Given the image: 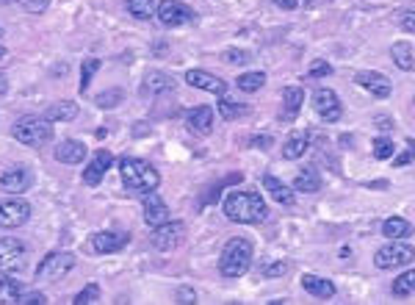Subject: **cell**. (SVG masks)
<instances>
[{
    "instance_id": "1",
    "label": "cell",
    "mask_w": 415,
    "mask_h": 305,
    "mask_svg": "<svg viewBox=\"0 0 415 305\" xmlns=\"http://www.w3.org/2000/svg\"><path fill=\"white\" fill-rule=\"evenodd\" d=\"M221 208L227 220L244 225H255L269 217V206L258 192H227L221 197Z\"/></svg>"
},
{
    "instance_id": "2",
    "label": "cell",
    "mask_w": 415,
    "mask_h": 305,
    "mask_svg": "<svg viewBox=\"0 0 415 305\" xmlns=\"http://www.w3.org/2000/svg\"><path fill=\"white\" fill-rule=\"evenodd\" d=\"M119 175H122V183L138 194H150L161 186L158 169L144 158H131V155L119 158Z\"/></svg>"
},
{
    "instance_id": "3",
    "label": "cell",
    "mask_w": 415,
    "mask_h": 305,
    "mask_svg": "<svg viewBox=\"0 0 415 305\" xmlns=\"http://www.w3.org/2000/svg\"><path fill=\"white\" fill-rule=\"evenodd\" d=\"M252 241L244 239V236H235L224 244L221 250V258H219V272L224 278H241L247 275V269L252 267Z\"/></svg>"
},
{
    "instance_id": "4",
    "label": "cell",
    "mask_w": 415,
    "mask_h": 305,
    "mask_svg": "<svg viewBox=\"0 0 415 305\" xmlns=\"http://www.w3.org/2000/svg\"><path fill=\"white\" fill-rule=\"evenodd\" d=\"M11 136L20 142V145H28V148H42L53 139V122L45 120V117H22L14 122L11 128Z\"/></svg>"
},
{
    "instance_id": "5",
    "label": "cell",
    "mask_w": 415,
    "mask_h": 305,
    "mask_svg": "<svg viewBox=\"0 0 415 305\" xmlns=\"http://www.w3.org/2000/svg\"><path fill=\"white\" fill-rule=\"evenodd\" d=\"M0 303L45 305L48 303V297H45V295H39V292H31V289H28V286H22V283H17L11 275H0Z\"/></svg>"
},
{
    "instance_id": "6",
    "label": "cell",
    "mask_w": 415,
    "mask_h": 305,
    "mask_svg": "<svg viewBox=\"0 0 415 305\" xmlns=\"http://www.w3.org/2000/svg\"><path fill=\"white\" fill-rule=\"evenodd\" d=\"M25 264H28V250H25V244H22L20 239H11V236L0 239V272L11 275V272L25 269Z\"/></svg>"
},
{
    "instance_id": "7",
    "label": "cell",
    "mask_w": 415,
    "mask_h": 305,
    "mask_svg": "<svg viewBox=\"0 0 415 305\" xmlns=\"http://www.w3.org/2000/svg\"><path fill=\"white\" fill-rule=\"evenodd\" d=\"M155 17H158V22L166 25V28L186 25V22H194V20H197L194 8L186 6V3H180V0H161L158 8H155Z\"/></svg>"
},
{
    "instance_id": "8",
    "label": "cell",
    "mask_w": 415,
    "mask_h": 305,
    "mask_svg": "<svg viewBox=\"0 0 415 305\" xmlns=\"http://www.w3.org/2000/svg\"><path fill=\"white\" fill-rule=\"evenodd\" d=\"M72 267H75V258H72L69 253H50V255L39 264L36 278L45 281V283H56V281L67 278L69 272H72Z\"/></svg>"
},
{
    "instance_id": "9",
    "label": "cell",
    "mask_w": 415,
    "mask_h": 305,
    "mask_svg": "<svg viewBox=\"0 0 415 305\" xmlns=\"http://www.w3.org/2000/svg\"><path fill=\"white\" fill-rule=\"evenodd\" d=\"M183 239H186V225L177 222V220H166V222H161L158 228H152V236H150L152 247L161 250V253L175 250L177 244H183Z\"/></svg>"
},
{
    "instance_id": "10",
    "label": "cell",
    "mask_w": 415,
    "mask_h": 305,
    "mask_svg": "<svg viewBox=\"0 0 415 305\" xmlns=\"http://www.w3.org/2000/svg\"><path fill=\"white\" fill-rule=\"evenodd\" d=\"M415 258V247L413 244H385L377 250L374 255V264L379 269H393V267H407L413 264Z\"/></svg>"
},
{
    "instance_id": "11",
    "label": "cell",
    "mask_w": 415,
    "mask_h": 305,
    "mask_svg": "<svg viewBox=\"0 0 415 305\" xmlns=\"http://www.w3.org/2000/svg\"><path fill=\"white\" fill-rule=\"evenodd\" d=\"M313 108H316V114H319L324 122H338L341 114H344V106H341V100H338V94H335L333 89H316V94H313Z\"/></svg>"
},
{
    "instance_id": "12",
    "label": "cell",
    "mask_w": 415,
    "mask_h": 305,
    "mask_svg": "<svg viewBox=\"0 0 415 305\" xmlns=\"http://www.w3.org/2000/svg\"><path fill=\"white\" fill-rule=\"evenodd\" d=\"M31 220V206L25 200H0V228H20Z\"/></svg>"
},
{
    "instance_id": "13",
    "label": "cell",
    "mask_w": 415,
    "mask_h": 305,
    "mask_svg": "<svg viewBox=\"0 0 415 305\" xmlns=\"http://www.w3.org/2000/svg\"><path fill=\"white\" fill-rule=\"evenodd\" d=\"M0 186L6 192H11V194H22V192H28L34 186V175L25 166H8L0 175Z\"/></svg>"
},
{
    "instance_id": "14",
    "label": "cell",
    "mask_w": 415,
    "mask_h": 305,
    "mask_svg": "<svg viewBox=\"0 0 415 305\" xmlns=\"http://www.w3.org/2000/svg\"><path fill=\"white\" fill-rule=\"evenodd\" d=\"M186 83L194 86V89L213 92V94H219V97L227 94V83L219 76H213V73H205V70H189V73H186Z\"/></svg>"
},
{
    "instance_id": "15",
    "label": "cell",
    "mask_w": 415,
    "mask_h": 305,
    "mask_svg": "<svg viewBox=\"0 0 415 305\" xmlns=\"http://www.w3.org/2000/svg\"><path fill=\"white\" fill-rule=\"evenodd\" d=\"M128 233H111V230H100V233H92L89 236V244L94 253H117L128 244Z\"/></svg>"
},
{
    "instance_id": "16",
    "label": "cell",
    "mask_w": 415,
    "mask_h": 305,
    "mask_svg": "<svg viewBox=\"0 0 415 305\" xmlns=\"http://www.w3.org/2000/svg\"><path fill=\"white\" fill-rule=\"evenodd\" d=\"M354 80L363 86V89H368L374 97H391V92H393V83L388 80V78L382 76V73H374V70H365V73H357Z\"/></svg>"
},
{
    "instance_id": "17",
    "label": "cell",
    "mask_w": 415,
    "mask_h": 305,
    "mask_svg": "<svg viewBox=\"0 0 415 305\" xmlns=\"http://www.w3.org/2000/svg\"><path fill=\"white\" fill-rule=\"evenodd\" d=\"M111 164H114V155L108 150H97L94 152V161L86 166V172H83V183L86 186H97L100 180H103V175L111 169Z\"/></svg>"
},
{
    "instance_id": "18",
    "label": "cell",
    "mask_w": 415,
    "mask_h": 305,
    "mask_svg": "<svg viewBox=\"0 0 415 305\" xmlns=\"http://www.w3.org/2000/svg\"><path fill=\"white\" fill-rule=\"evenodd\" d=\"M169 220V206L158 197V194H147V200H144V222L150 225V228H158L161 222H166Z\"/></svg>"
},
{
    "instance_id": "19",
    "label": "cell",
    "mask_w": 415,
    "mask_h": 305,
    "mask_svg": "<svg viewBox=\"0 0 415 305\" xmlns=\"http://www.w3.org/2000/svg\"><path fill=\"white\" fill-rule=\"evenodd\" d=\"M172 89H175V78L169 76V73H161V70L147 73L144 83H141V94H144V97L163 94V92H172Z\"/></svg>"
},
{
    "instance_id": "20",
    "label": "cell",
    "mask_w": 415,
    "mask_h": 305,
    "mask_svg": "<svg viewBox=\"0 0 415 305\" xmlns=\"http://www.w3.org/2000/svg\"><path fill=\"white\" fill-rule=\"evenodd\" d=\"M302 289L319 300H333L335 297V283L333 281H324L319 275H302Z\"/></svg>"
},
{
    "instance_id": "21",
    "label": "cell",
    "mask_w": 415,
    "mask_h": 305,
    "mask_svg": "<svg viewBox=\"0 0 415 305\" xmlns=\"http://www.w3.org/2000/svg\"><path fill=\"white\" fill-rule=\"evenodd\" d=\"M89 152H86V145L83 142H78V139H67V142H61L59 148H56V161L59 164H80L83 158H86Z\"/></svg>"
},
{
    "instance_id": "22",
    "label": "cell",
    "mask_w": 415,
    "mask_h": 305,
    "mask_svg": "<svg viewBox=\"0 0 415 305\" xmlns=\"http://www.w3.org/2000/svg\"><path fill=\"white\" fill-rule=\"evenodd\" d=\"M78 103H72V100H59V103H50L48 108H45V120H50V122H72L75 117H78Z\"/></svg>"
},
{
    "instance_id": "23",
    "label": "cell",
    "mask_w": 415,
    "mask_h": 305,
    "mask_svg": "<svg viewBox=\"0 0 415 305\" xmlns=\"http://www.w3.org/2000/svg\"><path fill=\"white\" fill-rule=\"evenodd\" d=\"M186 122H189V128L197 131V134H210V128H213V108H210V106H197V108H191V111L186 114Z\"/></svg>"
},
{
    "instance_id": "24",
    "label": "cell",
    "mask_w": 415,
    "mask_h": 305,
    "mask_svg": "<svg viewBox=\"0 0 415 305\" xmlns=\"http://www.w3.org/2000/svg\"><path fill=\"white\" fill-rule=\"evenodd\" d=\"M302 103H305V92L299 86H285L282 89V111H285L282 120H293L299 114Z\"/></svg>"
},
{
    "instance_id": "25",
    "label": "cell",
    "mask_w": 415,
    "mask_h": 305,
    "mask_svg": "<svg viewBox=\"0 0 415 305\" xmlns=\"http://www.w3.org/2000/svg\"><path fill=\"white\" fill-rule=\"evenodd\" d=\"M293 189H296V192H305V194L319 192V189H321V175H319V169H316V166L299 169V175L293 178Z\"/></svg>"
},
{
    "instance_id": "26",
    "label": "cell",
    "mask_w": 415,
    "mask_h": 305,
    "mask_svg": "<svg viewBox=\"0 0 415 305\" xmlns=\"http://www.w3.org/2000/svg\"><path fill=\"white\" fill-rule=\"evenodd\" d=\"M263 186L269 189V194L275 197L279 206H293V189L285 186L279 178H275V175H263Z\"/></svg>"
},
{
    "instance_id": "27",
    "label": "cell",
    "mask_w": 415,
    "mask_h": 305,
    "mask_svg": "<svg viewBox=\"0 0 415 305\" xmlns=\"http://www.w3.org/2000/svg\"><path fill=\"white\" fill-rule=\"evenodd\" d=\"M307 145H310V134L307 131H299V134H293L285 145H282V158H288V161H296V158H302L305 152H307Z\"/></svg>"
},
{
    "instance_id": "28",
    "label": "cell",
    "mask_w": 415,
    "mask_h": 305,
    "mask_svg": "<svg viewBox=\"0 0 415 305\" xmlns=\"http://www.w3.org/2000/svg\"><path fill=\"white\" fill-rule=\"evenodd\" d=\"M391 56H393V62H396V67H399V70H405V73L415 70L413 45H407V42H396V45L391 48Z\"/></svg>"
},
{
    "instance_id": "29",
    "label": "cell",
    "mask_w": 415,
    "mask_h": 305,
    "mask_svg": "<svg viewBox=\"0 0 415 305\" xmlns=\"http://www.w3.org/2000/svg\"><path fill=\"white\" fill-rule=\"evenodd\" d=\"M216 111L221 114V120L233 122V120L247 117L252 108H249V106H244V103H235V100H230V97H219V108H216Z\"/></svg>"
},
{
    "instance_id": "30",
    "label": "cell",
    "mask_w": 415,
    "mask_h": 305,
    "mask_svg": "<svg viewBox=\"0 0 415 305\" xmlns=\"http://www.w3.org/2000/svg\"><path fill=\"white\" fill-rule=\"evenodd\" d=\"M382 233H385L388 239H405V236L413 233V225H410L405 217H391V220L382 222Z\"/></svg>"
},
{
    "instance_id": "31",
    "label": "cell",
    "mask_w": 415,
    "mask_h": 305,
    "mask_svg": "<svg viewBox=\"0 0 415 305\" xmlns=\"http://www.w3.org/2000/svg\"><path fill=\"white\" fill-rule=\"evenodd\" d=\"M125 6H128V14L136 17V20H150L155 14V8H158L155 0H125Z\"/></svg>"
},
{
    "instance_id": "32",
    "label": "cell",
    "mask_w": 415,
    "mask_h": 305,
    "mask_svg": "<svg viewBox=\"0 0 415 305\" xmlns=\"http://www.w3.org/2000/svg\"><path fill=\"white\" fill-rule=\"evenodd\" d=\"M415 292V269H407V272H402L396 281H393V295L396 297H407V295H413Z\"/></svg>"
},
{
    "instance_id": "33",
    "label": "cell",
    "mask_w": 415,
    "mask_h": 305,
    "mask_svg": "<svg viewBox=\"0 0 415 305\" xmlns=\"http://www.w3.org/2000/svg\"><path fill=\"white\" fill-rule=\"evenodd\" d=\"M235 86H238L241 92H258V89L266 86V76H263V73H244V76H238Z\"/></svg>"
},
{
    "instance_id": "34",
    "label": "cell",
    "mask_w": 415,
    "mask_h": 305,
    "mask_svg": "<svg viewBox=\"0 0 415 305\" xmlns=\"http://www.w3.org/2000/svg\"><path fill=\"white\" fill-rule=\"evenodd\" d=\"M122 100H125V92H122V89H108V92L94 94V106H97V108H114V106H119Z\"/></svg>"
},
{
    "instance_id": "35",
    "label": "cell",
    "mask_w": 415,
    "mask_h": 305,
    "mask_svg": "<svg viewBox=\"0 0 415 305\" xmlns=\"http://www.w3.org/2000/svg\"><path fill=\"white\" fill-rule=\"evenodd\" d=\"M97 70H100V62L97 59H83V64H80V92L83 94L89 92V83H92V78H94Z\"/></svg>"
},
{
    "instance_id": "36",
    "label": "cell",
    "mask_w": 415,
    "mask_h": 305,
    "mask_svg": "<svg viewBox=\"0 0 415 305\" xmlns=\"http://www.w3.org/2000/svg\"><path fill=\"white\" fill-rule=\"evenodd\" d=\"M393 152H396V148H393V139H391V136H377V139H374V155H377L379 161H388Z\"/></svg>"
},
{
    "instance_id": "37",
    "label": "cell",
    "mask_w": 415,
    "mask_h": 305,
    "mask_svg": "<svg viewBox=\"0 0 415 305\" xmlns=\"http://www.w3.org/2000/svg\"><path fill=\"white\" fill-rule=\"evenodd\" d=\"M100 300V286L97 283H89V286H83V292H78L75 295V305H89V303H97Z\"/></svg>"
},
{
    "instance_id": "38",
    "label": "cell",
    "mask_w": 415,
    "mask_h": 305,
    "mask_svg": "<svg viewBox=\"0 0 415 305\" xmlns=\"http://www.w3.org/2000/svg\"><path fill=\"white\" fill-rule=\"evenodd\" d=\"M307 76H310V78H327V76H333V67H330L324 59H316V62L310 64Z\"/></svg>"
},
{
    "instance_id": "39",
    "label": "cell",
    "mask_w": 415,
    "mask_h": 305,
    "mask_svg": "<svg viewBox=\"0 0 415 305\" xmlns=\"http://www.w3.org/2000/svg\"><path fill=\"white\" fill-rule=\"evenodd\" d=\"M285 272H288V264H285V261H272V264L263 267V275H266V278H279V275H285Z\"/></svg>"
},
{
    "instance_id": "40",
    "label": "cell",
    "mask_w": 415,
    "mask_h": 305,
    "mask_svg": "<svg viewBox=\"0 0 415 305\" xmlns=\"http://www.w3.org/2000/svg\"><path fill=\"white\" fill-rule=\"evenodd\" d=\"M410 161H415V142L413 139L407 142V148H405L402 155H396V158H393V164H396V166H405V164H410Z\"/></svg>"
},
{
    "instance_id": "41",
    "label": "cell",
    "mask_w": 415,
    "mask_h": 305,
    "mask_svg": "<svg viewBox=\"0 0 415 305\" xmlns=\"http://www.w3.org/2000/svg\"><path fill=\"white\" fill-rule=\"evenodd\" d=\"M224 62L227 64H247L249 62V53L247 50H227L224 53Z\"/></svg>"
},
{
    "instance_id": "42",
    "label": "cell",
    "mask_w": 415,
    "mask_h": 305,
    "mask_svg": "<svg viewBox=\"0 0 415 305\" xmlns=\"http://www.w3.org/2000/svg\"><path fill=\"white\" fill-rule=\"evenodd\" d=\"M48 6H50V0H22V8L31 14H42Z\"/></svg>"
},
{
    "instance_id": "43",
    "label": "cell",
    "mask_w": 415,
    "mask_h": 305,
    "mask_svg": "<svg viewBox=\"0 0 415 305\" xmlns=\"http://www.w3.org/2000/svg\"><path fill=\"white\" fill-rule=\"evenodd\" d=\"M194 300H197V295H194L191 289H186V286H183V289L177 292V303H194Z\"/></svg>"
},
{
    "instance_id": "44",
    "label": "cell",
    "mask_w": 415,
    "mask_h": 305,
    "mask_svg": "<svg viewBox=\"0 0 415 305\" xmlns=\"http://www.w3.org/2000/svg\"><path fill=\"white\" fill-rule=\"evenodd\" d=\"M402 28H405V31H413L415 34V11H407V14L402 17Z\"/></svg>"
},
{
    "instance_id": "45",
    "label": "cell",
    "mask_w": 415,
    "mask_h": 305,
    "mask_svg": "<svg viewBox=\"0 0 415 305\" xmlns=\"http://www.w3.org/2000/svg\"><path fill=\"white\" fill-rule=\"evenodd\" d=\"M279 8H285V11H293L296 6H299V0H275Z\"/></svg>"
},
{
    "instance_id": "46",
    "label": "cell",
    "mask_w": 415,
    "mask_h": 305,
    "mask_svg": "<svg viewBox=\"0 0 415 305\" xmlns=\"http://www.w3.org/2000/svg\"><path fill=\"white\" fill-rule=\"evenodd\" d=\"M133 136H147V122H141V125H133Z\"/></svg>"
},
{
    "instance_id": "47",
    "label": "cell",
    "mask_w": 415,
    "mask_h": 305,
    "mask_svg": "<svg viewBox=\"0 0 415 305\" xmlns=\"http://www.w3.org/2000/svg\"><path fill=\"white\" fill-rule=\"evenodd\" d=\"M6 92H8V80H6V76L0 73V97H3Z\"/></svg>"
},
{
    "instance_id": "48",
    "label": "cell",
    "mask_w": 415,
    "mask_h": 305,
    "mask_svg": "<svg viewBox=\"0 0 415 305\" xmlns=\"http://www.w3.org/2000/svg\"><path fill=\"white\" fill-rule=\"evenodd\" d=\"M305 3H307V6H316V3H319V0H305Z\"/></svg>"
},
{
    "instance_id": "49",
    "label": "cell",
    "mask_w": 415,
    "mask_h": 305,
    "mask_svg": "<svg viewBox=\"0 0 415 305\" xmlns=\"http://www.w3.org/2000/svg\"><path fill=\"white\" fill-rule=\"evenodd\" d=\"M0 3H3V6H8V3H14V0H0Z\"/></svg>"
},
{
    "instance_id": "50",
    "label": "cell",
    "mask_w": 415,
    "mask_h": 305,
    "mask_svg": "<svg viewBox=\"0 0 415 305\" xmlns=\"http://www.w3.org/2000/svg\"><path fill=\"white\" fill-rule=\"evenodd\" d=\"M3 53H6V48H0V56H3Z\"/></svg>"
},
{
    "instance_id": "51",
    "label": "cell",
    "mask_w": 415,
    "mask_h": 305,
    "mask_svg": "<svg viewBox=\"0 0 415 305\" xmlns=\"http://www.w3.org/2000/svg\"><path fill=\"white\" fill-rule=\"evenodd\" d=\"M0 36H3V28H0Z\"/></svg>"
}]
</instances>
